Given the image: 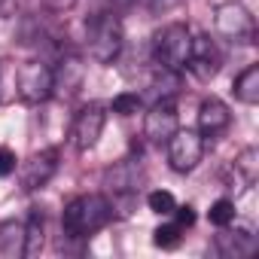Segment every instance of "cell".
I'll return each mask as SVG.
<instances>
[{
  "mask_svg": "<svg viewBox=\"0 0 259 259\" xmlns=\"http://www.w3.org/2000/svg\"><path fill=\"white\" fill-rule=\"evenodd\" d=\"M16 165H19L16 153H13L10 147H0V177H10V174H16Z\"/></svg>",
  "mask_w": 259,
  "mask_h": 259,
  "instance_id": "7402d4cb",
  "label": "cell"
},
{
  "mask_svg": "<svg viewBox=\"0 0 259 259\" xmlns=\"http://www.w3.org/2000/svg\"><path fill=\"white\" fill-rule=\"evenodd\" d=\"M113 113H119V116H135L138 110H141V95L138 92H122V95H116L113 98Z\"/></svg>",
  "mask_w": 259,
  "mask_h": 259,
  "instance_id": "44dd1931",
  "label": "cell"
},
{
  "mask_svg": "<svg viewBox=\"0 0 259 259\" xmlns=\"http://www.w3.org/2000/svg\"><path fill=\"white\" fill-rule=\"evenodd\" d=\"M223 67V55H220V46L210 34H198L192 37L189 43V58H186V70L198 79H213Z\"/></svg>",
  "mask_w": 259,
  "mask_h": 259,
  "instance_id": "9c48e42d",
  "label": "cell"
},
{
  "mask_svg": "<svg viewBox=\"0 0 259 259\" xmlns=\"http://www.w3.org/2000/svg\"><path fill=\"white\" fill-rule=\"evenodd\" d=\"M232 95H235L241 104H247V107L259 104V64H250V67H244V70L235 76Z\"/></svg>",
  "mask_w": 259,
  "mask_h": 259,
  "instance_id": "9a60e30c",
  "label": "cell"
},
{
  "mask_svg": "<svg viewBox=\"0 0 259 259\" xmlns=\"http://www.w3.org/2000/svg\"><path fill=\"white\" fill-rule=\"evenodd\" d=\"M177 128H180V116H177L174 98H159V101L150 107L147 122H144L147 141H153V144H168Z\"/></svg>",
  "mask_w": 259,
  "mask_h": 259,
  "instance_id": "30bf717a",
  "label": "cell"
},
{
  "mask_svg": "<svg viewBox=\"0 0 259 259\" xmlns=\"http://www.w3.org/2000/svg\"><path fill=\"white\" fill-rule=\"evenodd\" d=\"M189 43H192V31L183 22L162 25L150 40L153 64L162 67V70H171V73H183L186 58H189Z\"/></svg>",
  "mask_w": 259,
  "mask_h": 259,
  "instance_id": "3957f363",
  "label": "cell"
},
{
  "mask_svg": "<svg viewBox=\"0 0 259 259\" xmlns=\"http://www.w3.org/2000/svg\"><path fill=\"white\" fill-rule=\"evenodd\" d=\"M174 223L183 226V229L195 226V207H192V204H177V207H174Z\"/></svg>",
  "mask_w": 259,
  "mask_h": 259,
  "instance_id": "603a6c76",
  "label": "cell"
},
{
  "mask_svg": "<svg viewBox=\"0 0 259 259\" xmlns=\"http://www.w3.org/2000/svg\"><path fill=\"white\" fill-rule=\"evenodd\" d=\"M73 0H55V7H70Z\"/></svg>",
  "mask_w": 259,
  "mask_h": 259,
  "instance_id": "484cf974",
  "label": "cell"
},
{
  "mask_svg": "<svg viewBox=\"0 0 259 259\" xmlns=\"http://www.w3.org/2000/svg\"><path fill=\"white\" fill-rule=\"evenodd\" d=\"M183 232H186L183 226H177V223H165V226H159V229L153 232V244L162 247V250H174V247H180Z\"/></svg>",
  "mask_w": 259,
  "mask_h": 259,
  "instance_id": "ac0fdd59",
  "label": "cell"
},
{
  "mask_svg": "<svg viewBox=\"0 0 259 259\" xmlns=\"http://www.w3.org/2000/svg\"><path fill=\"white\" fill-rule=\"evenodd\" d=\"M229 122H232V113L220 98H204L201 101V107H198V132L204 138H217L220 132L229 128Z\"/></svg>",
  "mask_w": 259,
  "mask_h": 259,
  "instance_id": "4fadbf2b",
  "label": "cell"
},
{
  "mask_svg": "<svg viewBox=\"0 0 259 259\" xmlns=\"http://www.w3.org/2000/svg\"><path fill=\"white\" fill-rule=\"evenodd\" d=\"M43 241H46V217L43 210H31L28 220H25V244H22V256H37L43 250Z\"/></svg>",
  "mask_w": 259,
  "mask_h": 259,
  "instance_id": "2e32d148",
  "label": "cell"
},
{
  "mask_svg": "<svg viewBox=\"0 0 259 259\" xmlns=\"http://www.w3.org/2000/svg\"><path fill=\"white\" fill-rule=\"evenodd\" d=\"M217 34L229 43L250 46L256 40V19L238 4H223L217 7Z\"/></svg>",
  "mask_w": 259,
  "mask_h": 259,
  "instance_id": "8992f818",
  "label": "cell"
},
{
  "mask_svg": "<svg viewBox=\"0 0 259 259\" xmlns=\"http://www.w3.org/2000/svg\"><path fill=\"white\" fill-rule=\"evenodd\" d=\"M104 122H107L104 104L92 101V104L79 107V113L73 116V125H70V147L76 153H89L104 132Z\"/></svg>",
  "mask_w": 259,
  "mask_h": 259,
  "instance_id": "52a82bcc",
  "label": "cell"
},
{
  "mask_svg": "<svg viewBox=\"0 0 259 259\" xmlns=\"http://www.w3.org/2000/svg\"><path fill=\"white\" fill-rule=\"evenodd\" d=\"M147 204H150L153 213H159V217H171L174 207H177V198H174L168 189H156V192L147 195Z\"/></svg>",
  "mask_w": 259,
  "mask_h": 259,
  "instance_id": "ffe728a7",
  "label": "cell"
},
{
  "mask_svg": "<svg viewBox=\"0 0 259 259\" xmlns=\"http://www.w3.org/2000/svg\"><path fill=\"white\" fill-rule=\"evenodd\" d=\"M204 159V135L195 128H177L168 141V165L177 174H189Z\"/></svg>",
  "mask_w": 259,
  "mask_h": 259,
  "instance_id": "5b68a950",
  "label": "cell"
},
{
  "mask_svg": "<svg viewBox=\"0 0 259 259\" xmlns=\"http://www.w3.org/2000/svg\"><path fill=\"white\" fill-rule=\"evenodd\" d=\"M122 46H125V31H122V19L113 10L95 13L85 22V49H89L92 61L113 64L119 58Z\"/></svg>",
  "mask_w": 259,
  "mask_h": 259,
  "instance_id": "7a4b0ae2",
  "label": "cell"
},
{
  "mask_svg": "<svg viewBox=\"0 0 259 259\" xmlns=\"http://www.w3.org/2000/svg\"><path fill=\"white\" fill-rule=\"evenodd\" d=\"M207 220H210L217 229L232 226V223H235V201H232V198H217V201L210 204V210H207Z\"/></svg>",
  "mask_w": 259,
  "mask_h": 259,
  "instance_id": "d6986e66",
  "label": "cell"
},
{
  "mask_svg": "<svg viewBox=\"0 0 259 259\" xmlns=\"http://www.w3.org/2000/svg\"><path fill=\"white\" fill-rule=\"evenodd\" d=\"M213 247L226 259H244V256H253L256 253L259 241H256V235H253L250 226H235V229L223 226V232L213 238Z\"/></svg>",
  "mask_w": 259,
  "mask_h": 259,
  "instance_id": "8fae6325",
  "label": "cell"
},
{
  "mask_svg": "<svg viewBox=\"0 0 259 259\" xmlns=\"http://www.w3.org/2000/svg\"><path fill=\"white\" fill-rule=\"evenodd\" d=\"M141 180H144V171H141L138 159H122L119 165H113V168L104 171V183L113 192H138Z\"/></svg>",
  "mask_w": 259,
  "mask_h": 259,
  "instance_id": "7c38bea8",
  "label": "cell"
},
{
  "mask_svg": "<svg viewBox=\"0 0 259 259\" xmlns=\"http://www.w3.org/2000/svg\"><path fill=\"white\" fill-rule=\"evenodd\" d=\"M110 220H113V201L101 192H85L64 204L61 232L73 241H85V238L98 235Z\"/></svg>",
  "mask_w": 259,
  "mask_h": 259,
  "instance_id": "6da1fadb",
  "label": "cell"
},
{
  "mask_svg": "<svg viewBox=\"0 0 259 259\" xmlns=\"http://www.w3.org/2000/svg\"><path fill=\"white\" fill-rule=\"evenodd\" d=\"M52 76H55V95L70 98V95L79 92V85L85 79V67L76 55H64L58 61V67H52Z\"/></svg>",
  "mask_w": 259,
  "mask_h": 259,
  "instance_id": "5bb4252c",
  "label": "cell"
},
{
  "mask_svg": "<svg viewBox=\"0 0 259 259\" xmlns=\"http://www.w3.org/2000/svg\"><path fill=\"white\" fill-rule=\"evenodd\" d=\"M183 4V0H147V7H150V13H171V10H177Z\"/></svg>",
  "mask_w": 259,
  "mask_h": 259,
  "instance_id": "cb8c5ba5",
  "label": "cell"
},
{
  "mask_svg": "<svg viewBox=\"0 0 259 259\" xmlns=\"http://www.w3.org/2000/svg\"><path fill=\"white\" fill-rule=\"evenodd\" d=\"M235 177L244 183V186H253L256 177H259V150H244L238 159H235Z\"/></svg>",
  "mask_w": 259,
  "mask_h": 259,
  "instance_id": "e0dca14e",
  "label": "cell"
},
{
  "mask_svg": "<svg viewBox=\"0 0 259 259\" xmlns=\"http://www.w3.org/2000/svg\"><path fill=\"white\" fill-rule=\"evenodd\" d=\"M4 4H7V0H0V7H4Z\"/></svg>",
  "mask_w": 259,
  "mask_h": 259,
  "instance_id": "4316f807",
  "label": "cell"
},
{
  "mask_svg": "<svg viewBox=\"0 0 259 259\" xmlns=\"http://www.w3.org/2000/svg\"><path fill=\"white\" fill-rule=\"evenodd\" d=\"M58 168H61V150H58V147H46V150L34 153V156L22 165V171H19V186H22V192H37V189H43V186L58 174Z\"/></svg>",
  "mask_w": 259,
  "mask_h": 259,
  "instance_id": "ba28073f",
  "label": "cell"
},
{
  "mask_svg": "<svg viewBox=\"0 0 259 259\" xmlns=\"http://www.w3.org/2000/svg\"><path fill=\"white\" fill-rule=\"evenodd\" d=\"M116 7H128V4H135V0H113Z\"/></svg>",
  "mask_w": 259,
  "mask_h": 259,
  "instance_id": "d4e9b609",
  "label": "cell"
},
{
  "mask_svg": "<svg viewBox=\"0 0 259 259\" xmlns=\"http://www.w3.org/2000/svg\"><path fill=\"white\" fill-rule=\"evenodd\" d=\"M16 89L25 104H43L55 95V76L46 61H25L16 73Z\"/></svg>",
  "mask_w": 259,
  "mask_h": 259,
  "instance_id": "277c9868",
  "label": "cell"
}]
</instances>
